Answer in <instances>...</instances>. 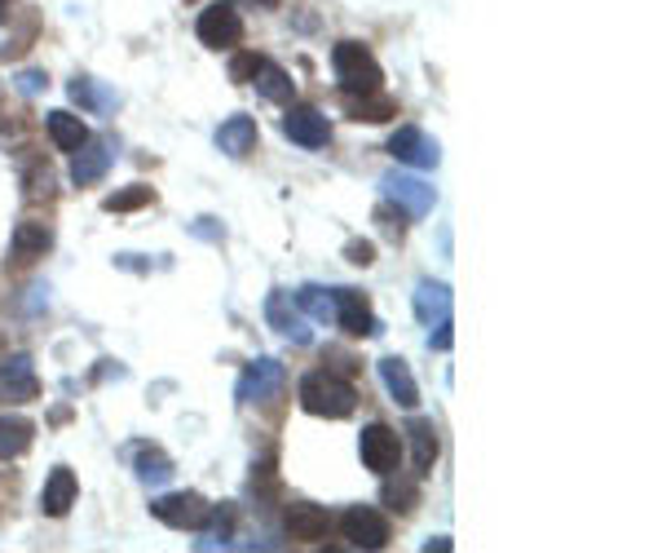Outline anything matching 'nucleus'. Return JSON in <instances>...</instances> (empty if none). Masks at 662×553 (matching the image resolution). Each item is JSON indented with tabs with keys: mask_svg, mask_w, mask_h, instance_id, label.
<instances>
[{
	"mask_svg": "<svg viewBox=\"0 0 662 553\" xmlns=\"http://www.w3.org/2000/svg\"><path fill=\"white\" fill-rule=\"evenodd\" d=\"M40 395L35 381V363L27 355H13L0 363V403H31Z\"/></svg>",
	"mask_w": 662,
	"mask_h": 553,
	"instance_id": "9",
	"label": "nucleus"
},
{
	"mask_svg": "<svg viewBox=\"0 0 662 553\" xmlns=\"http://www.w3.org/2000/svg\"><path fill=\"white\" fill-rule=\"evenodd\" d=\"M358 452H362V465L371 474H393L402 461V439L389 426H366L358 439Z\"/></svg>",
	"mask_w": 662,
	"mask_h": 553,
	"instance_id": "5",
	"label": "nucleus"
},
{
	"mask_svg": "<svg viewBox=\"0 0 662 553\" xmlns=\"http://www.w3.org/2000/svg\"><path fill=\"white\" fill-rule=\"evenodd\" d=\"M9 4H13V0H0V18H4V13H9Z\"/></svg>",
	"mask_w": 662,
	"mask_h": 553,
	"instance_id": "38",
	"label": "nucleus"
},
{
	"mask_svg": "<svg viewBox=\"0 0 662 553\" xmlns=\"http://www.w3.org/2000/svg\"><path fill=\"white\" fill-rule=\"evenodd\" d=\"M415 315H420V324H428V328L446 324V319H451V288L424 279V284L415 288Z\"/></svg>",
	"mask_w": 662,
	"mask_h": 553,
	"instance_id": "19",
	"label": "nucleus"
},
{
	"mask_svg": "<svg viewBox=\"0 0 662 553\" xmlns=\"http://www.w3.org/2000/svg\"><path fill=\"white\" fill-rule=\"evenodd\" d=\"M40 80H44V75H22V89H27V93H35V89H40Z\"/></svg>",
	"mask_w": 662,
	"mask_h": 553,
	"instance_id": "36",
	"label": "nucleus"
},
{
	"mask_svg": "<svg viewBox=\"0 0 662 553\" xmlns=\"http://www.w3.org/2000/svg\"><path fill=\"white\" fill-rule=\"evenodd\" d=\"M137 479H142L146 488H164V483L173 479V461H168L164 452H155V448H142V452H137Z\"/></svg>",
	"mask_w": 662,
	"mask_h": 553,
	"instance_id": "27",
	"label": "nucleus"
},
{
	"mask_svg": "<svg viewBox=\"0 0 662 553\" xmlns=\"http://www.w3.org/2000/svg\"><path fill=\"white\" fill-rule=\"evenodd\" d=\"M349 115L366 120V124H384V120L397 115V106L389 98H375V93H349Z\"/></svg>",
	"mask_w": 662,
	"mask_h": 553,
	"instance_id": "25",
	"label": "nucleus"
},
{
	"mask_svg": "<svg viewBox=\"0 0 662 553\" xmlns=\"http://www.w3.org/2000/svg\"><path fill=\"white\" fill-rule=\"evenodd\" d=\"M75 474L71 470H53L49 479H44V492H40V510L49 514V519H62L71 505H75Z\"/></svg>",
	"mask_w": 662,
	"mask_h": 553,
	"instance_id": "20",
	"label": "nucleus"
},
{
	"mask_svg": "<svg viewBox=\"0 0 662 553\" xmlns=\"http://www.w3.org/2000/svg\"><path fill=\"white\" fill-rule=\"evenodd\" d=\"M35 439V426L27 417H0V461L9 457H22Z\"/></svg>",
	"mask_w": 662,
	"mask_h": 553,
	"instance_id": "22",
	"label": "nucleus"
},
{
	"mask_svg": "<svg viewBox=\"0 0 662 553\" xmlns=\"http://www.w3.org/2000/svg\"><path fill=\"white\" fill-rule=\"evenodd\" d=\"M389 155L402 160V164H415V168H437V160H442L437 142H433L424 129H415V124H402V129L389 137Z\"/></svg>",
	"mask_w": 662,
	"mask_h": 553,
	"instance_id": "7",
	"label": "nucleus"
},
{
	"mask_svg": "<svg viewBox=\"0 0 662 553\" xmlns=\"http://www.w3.org/2000/svg\"><path fill=\"white\" fill-rule=\"evenodd\" d=\"M49 137L58 142V151H80L89 142V129L71 111H49Z\"/></svg>",
	"mask_w": 662,
	"mask_h": 553,
	"instance_id": "21",
	"label": "nucleus"
},
{
	"mask_svg": "<svg viewBox=\"0 0 662 553\" xmlns=\"http://www.w3.org/2000/svg\"><path fill=\"white\" fill-rule=\"evenodd\" d=\"M71 98H75V102H97V106H106V102H111V98H106V93H97L89 80H75V84H71Z\"/></svg>",
	"mask_w": 662,
	"mask_h": 553,
	"instance_id": "31",
	"label": "nucleus"
},
{
	"mask_svg": "<svg viewBox=\"0 0 662 553\" xmlns=\"http://www.w3.org/2000/svg\"><path fill=\"white\" fill-rule=\"evenodd\" d=\"M244 4H252V9H275L279 0H244Z\"/></svg>",
	"mask_w": 662,
	"mask_h": 553,
	"instance_id": "37",
	"label": "nucleus"
},
{
	"mask_svg": "<svg viewBox=\"0 0 662 553\" xmlns=\"http://www.w3.org/2000/svg\"><path fill=\"white\" fill-rule=\"evenodd\" d=\"M428 341H433V350H451V341H455V337H451V319H446V324H437V332H433Z\"/></svg>",
	"mask_w": 662,
	"mask_h": 553,
	"instance_id": "34",
	"label": "nucleus"
},
{
	"mask_svg": "<svg viewBox=\"0 0 662 553\" xmlns=\"http://www.w3.org/2000/svg\"><path fill=\"white\" fill-rule=\"evenodd\" d=\"M155 195H151V186H128V191H115V195H106L102 199V208L106 213H133V208H142V204H151Z\"/></svg>",
	"mask_w": 662,
	"mask_h": 553,
	"instance_id": "28",
	"label": "nucleus"
},
{
	"mask_svg": "<svg viewBox=\"0 0 662 553\" xmlns=\"http://www.w3.org/2000/svg\"><path fill=\"white\" fill-rule=\"evenodd\" d=\"M53 244V235L44 231V226H35V222H22L18 226V235H13V257L18 262H35V257H44V248Z\"/></svg>",
	"mask_w": 662,
	"mask_h": 553,
	"instance_id": "26",
	"label": "nucleus"
},
{
	"mask_svg": "<svg viewBox=\"0 0 662 553\" xmlns=\"http://www.w3.org/2000/svg\"><path fill=\"white\" fill-rule=\"evenodd\" d=\"M248 84H257V93L270 98V102H292V98H297V80H292L279 62H270V58L257 62V71H252Z\"/></svg>",
	"mask_w": 662,
	"mask_h": 553,
	"instance_id": "15",
	"label": "nucleus"
},
{
	"mask_svg": "<svg viewBox=\"0 0 662 553\" xmlns=\"http://www.w3.org/2000/svg\"><path fill=\"white\" fill-rule=\"evenodd\" d=\"M301 408L310 417H323V421H344L358 408V395H353L349 381H340L331 372H310L301 381Z\"/></svg>",
	"mask_w": 662,
	"mask_h": 553,
	"instance_id": "1",
	"label": "nucleus"
},
{
	"mask_svg": "<svg viewBox=\"0 0 662 553\" xmlns=\"http://www.w3.org/2000/svg\"><path fill=\"white\" fill-rule=\"evenodd\" d=\"M340 532H344V541H349L353 550H384V545H389V523H384V514H375V510H366V505H353V510L340 519Z\"/></svg>",
	"mask_w": 662,
	"mask_h": 553,
	"instance_id": "6",
	"label": "nucleus"
},
{
	"mask_svg": "<svg viewBox=\"0 0 662 553\" xmlns=\"http://www.w3.org/2000/svg\"><path fill=\"white\" fill-rule=\"evenodd\" d=\"M217 146L230 155V160H244L257 151V120L252 115H230L221 129H217Z\"/></svg>",
	"mask_w": 662,
	"mask_h": 553,
	"instance_id": "14",
	"label": "nucleus"
},
{
	"mask_svg": "<svg viewBox=\"0 0 662 553\" xmlns=\"http://www.w3.org/2000/svg\"><path fill=\"white\" fill-rule=\"evenodd\" d=\"M208 510H213V505H208L199 492H173V496H155V501H151V514H155L159 523L177 528V532L204 528V523H208Z\"/></svg>",
	"mask_w": 662,
	"mask_h": 553,
	"instance_id": "3",
	"label": "nucleus"
},
{
	"mask_svg": "<svg viewBox=\"0 0 662 553\" xmlns=\"http://www.w3.org/2000/svg\"><path fill=\"white\" fill-rule=\"evenodd\" d=\"M380 186H384V199H389V204H397L402 213H411V217H428V213H433V199H437V191H433L424 177H411V173H389Z\"/></svg>",
	"mask_w": 662,
	"mask_h": 553,
	"instance_id": "4",
	"label": "nucleus"
},
{
	"mask_svg": "<svg viewBox=\"0 0 662 553\" xmlns=\"http://www.w3.org/2000/svg\"><path fill=\"white\" fill-rule=\"evenodd\" d=\"M331 528L328 510H319V505H288V536L292 541H306V545H314V541H323Z\"/></svg>",
	"mask_w": 662,
	"mask_h": 553,
	"instance_id": "17",
	"label": "nucleus"
},
{
	"mask_svg": "<svg viewBox=\"0 0 662 553\" xmlns=\"http://www.w3.org/2000/svg\"><path fill=\"white\" fill-rule=\"evenodd\" d=\"M297 306H301V315H310V319H319V324H335V288L310 284V288L297 293Z\"/></svg>",
	"mask_w": 662,
	"mask_h": 553,
	"instance_id": "24",
	"label": "nucleus"
},
{
	"mask_svg": "<svg viewBox=\"0 0 662 553\" xmlns=\"http://www.w3.org/2000/svg\"><path fill=\"white\" fill-rule=\"evenodd\" d=\"M208 519H213V528L204 532L199 550H217V545H226V541H230V528H235V510H230V505H221L217 514L208 510Z\"/></svg>",
	"mask_w": 662,
	"mask_h": 553,
	"instance_id": "29",
	"label": "nucleus"
},
{
	"mask_svg": "<svg viewBox=\"0 0 662 553\" xmlns=\"http://www.w3.org/2000/svg\"><path fill=\"white\" fill-rule=\"evenodd\" d=\"M331 66H335V80H340L344 93H375L380 80H384L380 62H375L371 49L358 44V40H340V44L331 49Z\"/></svg>",
	"mask_w": 662,
	"mask_h": 553,
	"instance_id": "2",
	"label": "nucleus"
},
{
	"mask_svg": "<svg viewBox=\"0 0 662 553\" xmlns=\"http://www.w3.org/2000/svg\"><path fill=\"white\" fill-rule=\"evenodd\" d=\"M344 257H349L353 266H371V262H375V248H371V244H362V239H353V244L344 248Z\"/></svg>",
	"mask_w": 662,
	"mask_h": 553,
	"instance_id": "32",
	"label": "nucleus"
},
{
	"mask_svg": "<svg viewBox=\"0 0 662 553\" xmlns=\"http://www.w3.org/2000/svg\"><path fill=\"white\" fill-rule=\"evenodd\" d=\"M406 434H411V452H415V474H428L433 461H437V434H433V426L428 421H411Z\"/></svg>",
	"mask_w": 662,
	"mask_h": 553,
	"instance_id": "23",
	"label": "nucleus"
},
{
	"mask_svg": "<svg viewBox=\"0 0 662 553\" xmlns=\"http://www.w3.org/2000/svg\"><path fill=\"white\" fill-rule=\"evenodd\" d=\"M335 324H340L349 337H375V332H380V319L371 315L366 297L353 293V288H335Z\"/></svg>",
	"mask_w": 662,
	"mask_h": 553,
	"instance_id": "10",
	"label": "nucleus"
},
{
	"mask_svg": "<svg viewBox=\"0 0 662 553\" xmlns=\"http://www.w3.org/2000/svg\"><path fill=\"white\" fill-rule=\"evenodd\" d=\"M384 501H393V510H411L415 492L411 488H384Z\"/></svg>",
	"mask_w": 662,
	"mask_h": 553,
	"instance_id": "33",
	"label": "nucleus"
},
{
	"mask_svg": "<svg viewBox=\"0 0 662 553\" xmlns=\"http://www.w3.org/2000/svg\"><path fill=\"white\" fill-rule=\"evenodd\" d=\"M380 381H384V390H389L393 403H402V408L420 403V386H415V377H411V368L402 359H393V355L380 359Z\"/></svg>",
	"mask_w": 662,
	"mask_h": 553,
	"instance_id": "16",
	"label": "nucleus"
},
{
	"mask_svg": "<svg viewBox=\"0 0 662 553\" xmlns=\"http://www.w3.org/2000/svg\"><path fill=\"white\" fill-rule=\"evenodd\" d=\"M279 386H283V363H279V359H257V363L239 377L235 395H239V403H261V399H270Z\"/></svg>",
	"mask_w": 662,
	"mask_h": 553,
	"instance_id": "11",
	"label": "nucleus"
},
{
	"mask_svg": "<svg viewBox=\"0 0 662 553\" xmlns=\"http://www.w3.org/2000/svg\"><path fill=\"white\" fill-rule=\"evenodd\" d=\"M75 160H71V182H80V186H89V182H97L106 168H111V146L106 142H84L80 151H71Z\"/></svg>",
	"mask_w": 662,
	"mask_h": 553,
	"instance_id": "18",
	"label": "nucleus"
},
{
	"mask_svg": "<svg viewBox=\"0 0 662 553\" xmlns=\"http://www.w3.org/2000/svg\"><path fill=\"white\" fill-rule=\"evenodd\" d=\"M199 40L208 49H235L244 40V18L230 4H213L199 13Z\"/></svg>",
	"mask_w": 662,
	"mask_h": 553,
	"instance_id": "8",
	"label": "nucleus"
},
{
	"mask_svg": "<svg viewBox=\"0 0 662 553\" xmlns=\"http://www.w3.org/2000/svg\"><path fill=\"white\" fill-rule=\"evenodd\" d=\"M424 550H428V553H433V550H437V553H446V550H451V541H446V536H437V541H428Z\"/></svg>",
	"mask_w": 662,
	"mask_h": 553,
	"instance_id": "35",
	"label": "nucleus"
},
{
	"mask_svg": "<svg viewBox=\"0 0 662 553\" xmlns=\"http://www.w3.org/2000/svg\"><path fill=\"white\" fill-rule=\"evenodd\" d=\"M257 62H261V53H239V58L230 62V80L248 84V80H252V71H257Z\"/></svg>",
	"mask_w": 662,
	"mask_h": 553,
	"instance_id": "30",
	"label": "nucleus"
},
{
	"mask_svg": "<svg viewBox=\"0 0 662 553\" xmlns=\"http://www.w3.org/2000/svg\"><path fill=\"white\" fill-rule=\"evenodd\" d=\"M266 319H270L288 341L310 346V328H306V315H301V306L292 301V293H270V301H266Z\"/></svg>",
	"mask_w": 662,
	"mask_h": 553,
	"instance_id": "13",
	"label": "nucleus"
},
{
	"mask_svg": "<svg viewBox=\"0 0 662 553\" xmlns=\"http://www.w3.org/2000/svg\"><path fill=\"white\" fill-rule=\"evenodd\" d=\"M283 133L297 142V146H328L331 129H328V115L323 111H314V106H292L288 115H283Z\"/></svg>",
	"mask_w": 662,
	"mask_h": 553,
	"instance_id": "12",
	"label": "nucleus"
}]
</instances>
